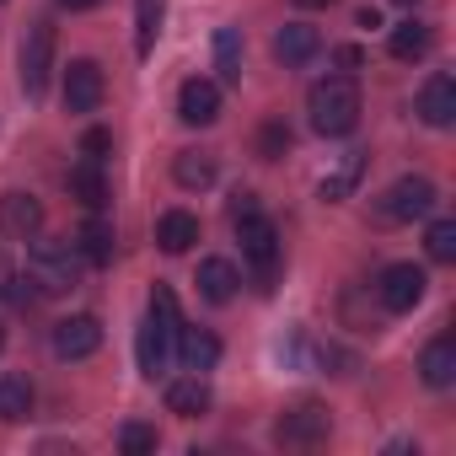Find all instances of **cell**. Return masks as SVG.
Returning a JSON list of instances; mask_svg holds the SVG:
<instances>
[{
	"label": "cell",
	"instance_id": "cell-1",
	"mask_svg": "<svg viewBox=\"0 0 456 456\" xmlns=\"http://www.w3.org/2000/svg\"><path fill=\"white\" fill-rule=\"evenodd\" d=\"M177 296L167 285L151 290V317L140 322V338H134V360H140V376H167V360H172V338H177Z\"/></svg>",
	"mask_w": 456,
	"mask_h": 456
},
{
	"label": "cell",
	"instance_id": "cell-2",
	"mask_svg": "<svg viewBox=\"0 0 456 456\" xmlns=\"http://www.w3.org/2000/svg\"><path fill=\"white\" fill-rule=\"evenodd\" d=\"M306 113H312V129L328 134V140L354 134V124H360V86H354V76H328V81H317V86L306 92Z\"/></svg>",
	"mask_w": 456,
	"mask_h": 456
},
{
	"label": "cell",
	"instance_id": "cell-3",
	"mask_svg": "<svg viewBox=\"0 0 456 456\" xmlns=\"http://www.w3.org/2000/svg\"><path fill=\"white\" fill-rule=\"evenodd\" d=\"M28 280L38 285V296H65V290H76V285H81V253H76V242L33 237Z\"/></svg>",
	"mask_w": 456,
	"mask_h": 456
},
{
	"label": "cell",
	"instance_id": "cell-4",
	"mask_svg": "<svg viewBox=\"0 0 456 456\" xmlns=\"http://www.w3.org/2000/svg\"><path fill=\"white\" fill-rule=\"evenodd\" d=\"M232 225L242 232V258H248V269H253V285L269 296L274 280H280V232H274V220H269L264 209H253V215H242V220H232Z\"/></svg>",
	"mask_w": 456,
	"mask_h": 456
},
{
	"label": "cell",
	"instance_id": "cell-5",
	"mask_svg": "<svg viewBox=\"0 0 456 456\" xmlns=\"http://www.w3.org/2000/svg\"><path fill=\"white\" fill-rule=\"evenodd\" d=\"M435 199H440V193H435L429 177H397V183L376 199V215L392 220V225H397V220H419V215L435 209Z\"/></svg>",
	"mask_w": 456,
	"mask_h": 456
},
{
	"label": "cell",
	"instance_id": "cell-6",
	"mask_svg": "<svg viewBox=\"0 0 456 456\" xmlns=\"http://www.w3.org/2000/svg\"><path fill=\"white\" fill-rule=\"evenodd\" d=\"M49 70H54V22H33L28 38H22V86H28V97H44Z\"/></svg>",
	"mask_w": 456,
	"mask_h": 456
},
{
	"label": "cell",
	"instance_id": "cell-7",
	"mask_svg": "<svg viewBox=\"0 0 456 456\" xmlns=\"http://www.w3.org/2000/svg\"><path fill=\"white\" fill-rule=\"evenodd\" d=\"M424 269L419 264H387L381 269V280H376V296H381V306L387 312H413L419 301H424Z\"/></svg>",
	"mask_w": 456,
	"mask_h": 456
},
{
	"label": "cell",
	"instance_id": "cell-8",
	"mask_svg": "<svg viewBox=\"0 0 456 456\" xmlns=\"http://www.w3.org/2000/svg\"><path fill=\"white\" fill-rule=\"evenodd\" d=\"M328 408H317V403H301V408H290V413H280V424H274V440L280 445H296V451H312V445H322L328 440Z\"/></svg>",
	"mask_w": 456,
	"mask_h": 456
},
{
	"label": "cell",
	"instance_id": "cell-9",
	"mask_svg": "<svg viewBox=\"0 0 456 456\" xmlns=\"http://www.w3.org/2000/svg\"><path fill=\"white\" fill-rule=\"evenodd\" d=\"M97 349H102V322H97V317L76 312V317L54 322V354H60V360H86V354H97Z\"/></svg>",
	"mask_w": 456,
	"mask_h": 456
},
{
	"label": "cell",
	"instance_id": "cell-10",
	"mask_svg": "<svg viewBox=\"0 0 456 456\" xmlns=\"http://www.w3.org/2000/svg\"><path fill=\"white\" fill-rule=\"evenodd\" d=\"M0 232L17 237V242H33L44 232V204L33 193H17V188L0 193Z\"/></svg>",
	"mask_w": 456,
	"mask_h": 456
},
{
	"label": "cell",
	"instance_id": "cell-11",
	"mask_svg": "<svg viewBox=\"0 0 456 456\" xmlns=\"http://www.w3.org/2000/svg\"><path fill=\"white\" fill-rule=\"evenodd\" d=\"M102 102V65L97 60H70L65 70V113H97Z\"/></svg>",
	"mask_w": 456,
	"mask_h": 456
},
{
	"label": "cell",
	"instance_id": "cell-12",
	"mask_svg": "<svg viewBox=\"0 0 456 456\" xmlns=\"http://www.w3.org/2000/svg\"><path fill=\"white\" fill-rule=\"evenodd\" d=\"M177 118H183V124H193V129L215 124V118H220V86H215V81H204V76L183 81V86H177Z\"/></svg>",
	"mask_w": 456,
	"mask_h": 456
},
{
	"label": "cell",
	"instance_id": "cell-13",
	"mask_svg": "<svg viewBox=\"0 0 456 456\" xmlns=\"http://www.w3.org/2000/svg\"><path fill=\"white\" fill-rule=\"evenodd\" d=\"M419 118L429 129H451L456 124V81L451 76H429L419 92Z\"/></svg>",
	"mask_w": 456,
	"mask_h": 456
},
{
	"label": "cell",
	"instance_id": "cell-14",
	"mask_svg": "<svg viewBox=\"0 0 456 456\" xmlns=\"http://www.w3.org/2000/svg\"><path fill=\"white\" fill-rule=\"evenodd\" d=\"M177 360H183V370L204 376L220 365V338L209 328H177Z\"/></svg>",
	"mask_w": 456,
	"mask_h": 456
},
{
	"label": "cell",
	"instance_id": "cell-15",
	"mask_svg": "<svg viewBox=\"0 0 456 456\" xmlns=\"http://www.w3.org/2000/svg\"><path fill=\"white\" fill-rule=\"evenodd\" d=\"M199 296L209 301V306H225V301H232L237 296V285H242V274H237V264L232 258H204L199 264Z\"/></svg>",
	"mask_w": 456,
	"mask_h": 456
},
{
	"label": "cell",
	"instance_id": "cell-16",
	"mask_svg": "<svg viewBox=\"0 0 456 456\" xmlns=\"http://www.w3.org/2000/svg\"><path fill=\"white\" fill-rule=\"evenodd\" d=\"M317 49H322V33H317L312 22H285V28L274 33V54H280L285 65H312Z\"/></svg>",
	"mask_w": 456,
	"mask_h": 456
},
{
	"label": "cell",
	"instance_id": "cell-17",
	"mask_svg": "<svg viewBox=\"0 0 456 456\" xmlns=\"http://www.w3.org/2000/svg\"><path fill=\"white\" fill-rule=\"evenodd\" d=\"M419 376H424V387H435V392H445V387L456 381V338H451V333L429 338V349L419 354Z\"/></svg>",
	"mask_w": 456,
	"mask_h": 456
},
{
	"label": "cell",
	"instance_id": "cell-18",
	"mask_svg": "<svg viewBox=\"0 0 456 456\" xmlns=\"http://www.w3.org/2000/svg\"><path fill=\"white\" fill-rule=\"evenodd\" d=\"M156 242H161V253L183 258V253L199 242V215H188V209H167V215L156 220Z\"/></svg>",
	"mask_w": 456,
	"mask_h": 456
},
{
	"label": "cell",
	"instance_id": "cell-19",
	"mask_svg": "<svg viewBox=\"0 0 456 456\" xmlns=\"http://www.w3.org/2000/svg\"><path fill=\"white\" fill-rule=\"evenodd\" d=\"M76 253H81V264H92V269L113 264V225H108L102 215H92L81 232H76Z\"/></svg>",
	"mask_w": 456,
	"mask_h": 456
},
{
	"label": "cell",
	"instance_id": "cell-20",
	"mask_svg": "<svg viewBox=\"0 0 456 456\" xmlns=\"http://www.w3.org/2000/svg\"><path fill=\"white\" fill-rule=\"evenodd\" d=\"M167 408H172V413H183V419H199V413H209V381L188 370L183 381H172V387H167Z\"/></svg>",
	"mask_w": 456,
	"mask_h": 456
},
{
	"label": "cell",
	"instance_id": "cell-21",
	"mask_svg": "<svg viewBox=\"0 0 456 456\" xmlns=\"http://www.w3.org/2000/svg\"><path fill=\"white\" fill-rule=\"evenodd\" d=\"M70 199H81L86 209H102L108 204V177H102V161H81V167H70Z\"/></svg>",
	"mask_w": 456,
	"mask_h": 456
},
{
	"label": "cell",
	"instance_id": "cell-22",
	"mask_svg": "<svg viewBox=\"0 0 456 456\" xmlns=\"http://www.w3.org/2000/svg\"><path fill=\"white\" fill-rule=\"evenodd\" d=\"M429 44H435V33H429V22H397L392 28V38H387V49H392V60H424L429 54Z\"/></svg>",
	"mask_w": 456,
	"mask_h": 456
},
{
	"label": "cell",
	"instance_id": "cell-23",
	"mask_svg": "<svg viewBox=\"0 0 456 456\" xmlns=\"http://www.w3.org/2000/svg\"><path fill=\"white\" fill-rule=\"evenodd\" d=\"M172 177H177V188H209L215 183V156L209 151H177Z\"/></svg>",
	"mask_w": 456,
	"mask_h": 456
},
{
	"label": "cell",
	"instance_id": "cell-24",
	"mask_svg": "<svg viewBox=\"0 0 456 456\" xmlns=\"http://www.w3.org/2000/svg\"><path fill=\"white\" fill-rule=\"evenodd\" d=\"M28 408H33V387H28V376H0V419H6V424H22Z\"/></svg>",
	"mask_w": 456,
	"mask_h": 456
},
{
	"label": "cell",
	"instance_id": "cell-25",
	"mask_svg": "<svg viewBox=\"0 0 456 456\" xmlns=\"http://www.w3.org/2000/svg\"><path fill=\"white\" fill-rule=\"evenodd\" d=\"M215 70H220V81H242V33L237 28L215 33Z\"/></svg>",
	"mask_w": 456,
	"mask_h": 456
},
{
	"label": "cell",
	"instance_id": "cell-26",
	"mask_svg": "<svg viewBox=\"0 0 456 456\" xmlns=\"http://www.w3.org/2000/svg\"><path fill=\"white\" fill-rule=\"evenodd\" d=\"M161 12H167V0H134V49H140V54H151V49H156Z\"/></svg>",
	"mask_w": 456,
	"mask_h": 456
},
{
	"label": "cell",
	"instance_id": "cell-27",
	"mask_svg": "<svg viewBox=\"0 0 456 456\" xmlns=\"http://www.w3.org/2000/svg\"><path fill=\"white\" fill-rule=\"evenodd\" d=\"M360 172H365V151H349L344 161H338V172L333 177H322V199L333 204V199H344L354 183H360Z\"/></svg>",
	"mask_w": 456,
	"mask_h": 456
},
{
	"label": "cell",
	"instance_id": "cell-28",
	"mask_svg": "<svg viewBox=\"0 0 456 456\" xmlns=\"http://www.w3.org/2000/svg\"><path fill=\"white\" fill-rule=\"evenodd\" d=\"M424 248H429L435 264H451L456 258V220H435L429 232H424Z\"/></svg>",
	"mask_w": 456,
	"mask_h": 456
},
{
	"label": "cell",
	"instance_id": "cell-29",
	"mask_svg": "<svg viewBox=\"0 0 456 456\" xmlns=\"http://www.w3.org/2000/svg\"><path fill=\"white\" fill-rule=\"evenodd\" d=\"M290 151V129H285V118H269L264 129H258V156L264 161H280Z\"/></svg>",
	"mask_w": 456,
	"mask_h": 456
},
{
	"label": "cell",
	"instance_id": "cell-30",
	"mask_svg": "<svg viewBox=\"0 0 456 456\" xmlns=\"http://www.w3.org/2000/svg\"><path fill=\"white\" fill-rule=\"evenodd\" d=\"M118 451L124 456H151L156 451V429L151 424H124L118 429Z\"/></svg>",
	"mask_w": 456,
	"mask_h": 456
},
{
	"label": "cell",
	"instance_id": "cell-31",
	"mask_svg": "<svg viewBox=\"0 0 456 456\" xmlns=\"http://www.w3.org/2000/svg\"><path fill=\"white\" fill-rule=\"evenodd\" d=\"M108 151H113V134H108V129H86V134H81V156H86V161H102Z\"/></svg>",
	"mask_w": 456,
	"mask_h": 456
},
{
	"label": "cell",
	"instance_id": "cell-32",
	"mask_svg": "<svg viewBox=\"0 0 456 456\" xmlns=\"http://www.w3.org/2000/svg\"><path fill=\"white\" fill-rule=\"evenodd\" d=\"M333 65H338V76H354V70L365 65V54H360L354 44H344V49H333Z\"/></svg>",
	"mask_w": 456,
	"mask_h": 456
},
{
	"label": "cell",
	"instance_id": "cell-33",
	"mask_svg": "<svg viewBox=\"0 0 456 456\" xmlns=\"http://www.w3.org/2000/svg\"><path fill=\"white\" fill-rule=\"evenodd\" d=\"M258 209V193H237L232 199V220H242V215H253Z\"/></svg>",
	"mask_w": 456,
	"mask_h": 456
},
{
	"label": "cell",
	"instance_id": "cell-34",
	"mask_svg": "<svg viewBox=\"0 0 456 456\" xmlns=\"http://www.w3.org/2000/svg\"><path fill=\"white\" fill-rule=\"evenodd\" d=\"M65 12H92V6H102V0H60Z\"/></svg>",
	"mask_w": 456,
	"mask_h": 456
},
{
	"label": "cell",
	"instance_id": "cell-35",
	"mask_svg": "<svg viewBox=\"0 0 456 456\" xmlns=\"http://www.w3.org/2000/svg\"><path fill=\"white\" fill-rule=\"evenodd\" d=\"M301 12H322V6H338V0H296Z\"/></svg>",
	"mask_w": 456,
	"mask_h": 456
},
{
	"label": "cell",
	"instance_id": "cell-36",
	"mask_svg": "<svg viewBox=\"0 0 456 456\" xmlns=\"http://www.w3.org/2000/svg\"><path fill=\"white\" fill-rule=\"evenodd\" d=\"M0 285H6V258H0Z\"/></svg>",
	"mask_w": 456,
	"mask_h": 456
},
{
	"label": "cell",
	"instance_id": "cell-37",
	"mask_svg": "<svg viewBox=\"0 0 456 456\" xmlns=\"http://www.w3.org/2000/svg\"><path fill=\"white\" fill-rule=\"evenodd\" d=\"M397 6H413V0H397Z\"/></svg>",
	"mask_w": 456,
	"mask_h": 456
},
{
	"label": "cell",
	"instance_id": "cell-38",
	"mask_svg": "<svg viewBox=\"0 0 456 456\" xmlns=\"http://www.w3.org/2000/svg\"><path fill=\"white\" fill-rule=\"evenodd\" d=\"M0 344H6V333H0Z\"/></svg>",
	"mask_w": 456,
	"mask_h": 456
}]
</instances>
